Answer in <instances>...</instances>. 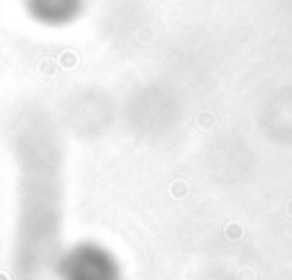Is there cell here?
<instances>
[{"instance_id":"cell-1","label":"cell","mask_w":292,"mask_h":280,"mask_svg":"<svg viewBox=\"0 0 292 280\" xmlns=\"http://www.w3.org/2000/svg\"><path fill=\"white\" fill-rule=\"evenodd\" d=\"M60 280H121V269L110 251L80 244L60 260Z\"/></svg>"}]
</instances>
